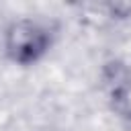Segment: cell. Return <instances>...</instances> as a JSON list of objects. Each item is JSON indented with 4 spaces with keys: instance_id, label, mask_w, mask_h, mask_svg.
<instances>
[{
    "instance_id": "6da1fadb",
    "label": "cell",
    "mask_w": 131,
    "mask_h": 131,
    "mask_svg": "<svg viewBox=\"0 0 131 131\" xmlns=\"http://www.w3.org/2000/svg\"><path fill=\"white\" fill-rule=\"evenodd\" d=\"M57 41V27L51 20L23 16L6 25L2 33L4 57L20 68H29L45 59Z\"/></svg>"
},
{
    "instance_id": "7a4b0ae2",
    "label": "cell",
    "mask_w": 131,
    "mask_h": 131,
    "mask_svg": "<svg viewBox=\"0 0 131 131\" xmlns=\"http://www.w3.org/2000/svg\"><path fill=\"white\" fill-rule=\"evenodd\" d=\"M106 100L111 111L131 123V66L113 63L106 72Z\"/></svg>"
},
{
    "instance_id": "3957f363",
    "label": "cell",
    "mask_w": 131,
    "mask_h": 131,
    "mask_svg": "<svg viewBox=\"0 0 131 131\" xmlns=\"http://www.w3.org/2000/svg\"><path fill=\"white\" fill-rule=\"evenodd\" d=\"M39 131H61V129H55V127H47V129H39Z\"/></svg>"
}]
</instances>
